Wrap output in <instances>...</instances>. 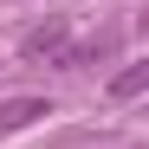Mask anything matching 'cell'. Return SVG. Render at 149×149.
Masks as SVG:
<instances>
[{"label": "cell", "instance_id": "cell-1", "mask_svg": "<svg viewBox=\"0 0 149 149\" xmlns=\"http://www.w3.org/2000/svg\"><path fill=\"white\" fill-rule=\"evenodd\" d=\"M39 117H52L45 97H13V104H0V136H7V130H26V123H39Z\"/></svg>", "mask_w": 149, "mask_h": 149}, {"label": "cell", "instance_id": "cell-3", "mask_svg": "<svg viewBox=\"0 0 149 149\" xmlns=\"http://www.w3.org/2000/svg\"><path fill=\"white\" fill-rule=\"evenodd\" d=\"M143 84H149V65H130V71H117V78H110V97L123 104V97H136Z\"/></svg>", "mask_w": 149, "mask_h": 149}, {"label": "cell", "instance_id": "cell-2", "mask_svg": "<svg viewBox=\"0 0 149 149\" xmlns=\"http://www.w3.org/2000/svg\"><path fill=\"white\" fill-rule=\"evenodd\" d=\"M26 58H71V39H65L58 19H52V26H39V33H26Z\"/></svg>", "mask_w": 149, "mask_h": 149}]
</instances>
